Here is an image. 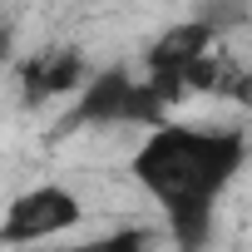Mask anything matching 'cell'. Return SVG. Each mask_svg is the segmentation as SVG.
<instances>
[{
	"label": "cell",
	"instance_id": "4",
	"mask_svg": "<svg viewBox=\"0 0 252 252\" xmlns=\"http://www.w3.org/2000/svg\"><path fill=\"white\" fill-rule=\"evenodd\" d=\"M213 45H218V35L193 15L188 25H173L168 35H158L154 45H149V55H144V64H149V84H154V94L173 109L183 94H188V69L203 60V55H213Z\"/></svg>",
	"mask_w": 252,
	"mask_h": 252
},
{
	"label": "cell",
	"instance_id": "2",
	"mask_svg": "<svg viewBox=\"0 0 252 252\" xmlns=\"http://www.w3.org/2000/svg\"><path fill=\"white\" fill-rule=\"evenodd\" d=\"M168 104L154 94L149 79H134L129 69H104L79 89L74 114L64 119V129H89V124H144L154 134L163 124Z\"/></svg>",
	"mask_w": 252,
	"mask_h": 252
},
{
	"label": "cell",
	"instance_id": "5",
	"mask_svg": "<svg viewBox=\"0 0 252 252\" xmlns=\"http://www.w3.org/2000/svg\"><path fill=\"white\" fill-rule=\"evenodd\" d=\"M79 84H84V55L74 45H50V50H40L20 64V99L30 109L45 104V99H60Z\"/></svg>",
	"mask_w": 252,
	"mask_h": 252
},
{
	"label": "cell",
	"instance_id": "3",
	"mask_svg": "<svg viewBox=\"0 0 252 252\" xmlns=\"http://www.w3.org/2000/svg\"><path fill=\"white\" fill-rule=\"evenodd\" d=\"M79 218H84V208H79L74 188H64V183L25 188L20 198H10L5 218H0V247L45 242V237H55V232H69Z\"/></svg>",
	"mask_w": 252,
	"mask_h": 252
},
{
	"label": "cell",
	"instance_id": "1",
	"mask_svg": "<svg viewBox=\"0 0 252 252\" xmlns=\"http://www.w3.org/2000/svg\"><path fill=\"white\" fill-rule=\"evenodd\" d=\"M247 158L242 129H193V124H158L134 149L129 173L168 218V232L183 252H203L213 232V213L222 188L237 178Z\"/></svg>",
	"mask_w": 252,
	"mask_h": 252
},
{
	"label": "cell",
	"instance_id": "6",
	"mask_svg": "<svg viewBox=\"0 0 252 252\" xmlns=\"http://www.w3.org/2000/svg\"><path fill=\"white\" fill-rule=\"evenodd\" d=\"M45 252H149V232L144 227H119L89 242H69V247H45Z\"/></svg>",
	"mask_w": 252,
	"mask_h": 252
}]
</instances>
